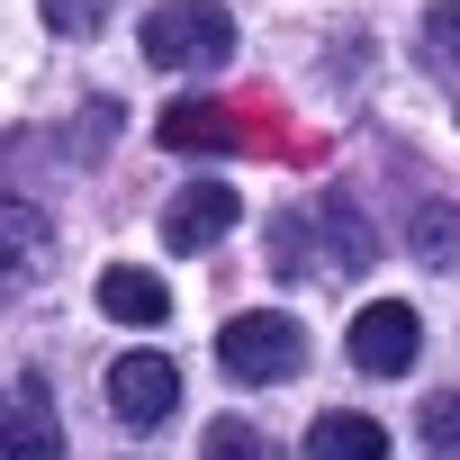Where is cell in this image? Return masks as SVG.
<instances>
[{"mask_svg":"<svg viewBox=\"0 0 460 460\" xmlns=\"http://www.w3.org/2000/svg\"><path fill=\"white\" fill-rule=\"evenodd\" d=\"M46 244H55L46 208H37V199H19V190H0V280H28V271L46 262Z\"/></svg>","mask_w":460,"mask_h":460,"instance_id":"cell-9","label":"cell"},{"mask_svg":"<svg viewBox=\"0 0 460 460\" xmlns=\"http://www.w3.org/2000/svg\"><path fill=\"white\" fill-rule=\"evenodd\" d=\"M0 460H64V424L46 406V379L0 388Z\"/></svg>","mask_w":460,"mask_h":460,"instance_id":"cell-6","label":"cell"},{"mask_svg":"<svg viewBox=\"0 0 460 460\" xmlns=\"http://www.w3.org/2000/svg\"><path fill=\"white\" fill-rule=\"evenodd\" d=\"M199 460H280V442L253 433L244 415H226V424H208V451H199Z\"/></svg>","mask_w":460,"mask_h":460,"instance_id":"cell-13","label":"cell"},{"mask_svg":"<svg viewBox=\"0 0 460 460\" xmlns=\"http://www.w3.org/2000/svg\"><path fill=\"white\" fill-rule=\"evenodd\" d=\"M415 352H424V325H415V307H397V298H370V307L352 316V361H361L370 379H397V370H415Z\"/></svg>","mask_w":460,"mask_h":460,"instance_id":"cell-5","label":"cell"},{"mask_svg":"<svg viewBox=\"0 0 460 460\" xmlns=\"http://www.w3.org/2000/svg\"><path fill=\"white\" fill-rule=\"evenodd\" d=\"M136 46L163 73H226L235 64V19H226L217 0H163V10H145Z\"/></svg>","mask_w":460,"mask_h":460,"instance_id":"cell-2","label":"cell"},{"mask_svg":"<svg viewBox=\"0 0 460 460\" xmlns=\"http://www.w3.org/2000/svg\"><path fill=\"white\" fill-rule=\"evenodd\" d=\"M370 271V226H361V208L343 199V190H325L307 217L289 208V217H271V271H289V280H307V271Z\"/></svg>","mask_w":460,"mask_h":460,"instance_id":"cell-1","label":"cell"},{"mask_svg":"<svg viewBox=\"0 0 460 460\" xmlns=\"http://www.w3.org/2000/svg\"><path fill=\"white\" fill-rule=\"evenodd\" d=\"M100 307H109L118 325H163V316H172V289H163L154 271L118 262V271H100Z\"/></svg>","mask_w":460,"mask_h":460,"instance_id":"cell-10","label":"cell"},{"mask_svg":"<svg viewBox=\"0 0 460 460\" xmlns=\"http://www.w3.org/2000/svg\"><path fill=\"white\" fill-rule=\"evenodd\" d=\"M424 64H433V73H460V0L424 19Z\"/></svg>","mask_w":460,"mask_h":460,"instance_id":"cell-14","label":"cell"},{"mask_svg":"<svg viewBox=\"0 0 460 460\" xmlns=\"http://www.w3.org/2000/svg\"><path fill=\"white\" fill-rule=\"evenodd\" d=\"M406 244H415V262L451 271V262H460V217H451L442 199H415V217H406Z\"/></svg>","mask_w":460,"mask_h":460,"instance_id":"cell-12","label":"cell"},{"mask_svg":"<svg viewBox=\"0 0 460 460\" xmlns=\"http://www.w3.org/2000/svg\"><path fill=\"white\" fill-rule=\"evenodd\" d=\"M154 136H163V154H226V145H244L235 109H217V100H172L154 118Z\"/></svg>","mask_w":460,"mask_h":460,"instance_id":"cell-8","label":"cell"},{"mask_svg":"<svg viewBox=\"0 0 460 460\" xmlns=\"http://www.w3.org/2000/svg\"><path fill=\"white\" fill-rule=\"evenodd\" d=\"M172 406H181V370H172L163 352H118V370H109V415L136 424V433H154V424H172Z\"/></svg>","mask_w":460,"mask_h":460,"instance_id":"cell-4","label":"cell"},{"mask_svg":"<svg viewBox=\"0 0 460 460\" xmlns=\"http://www.w3.org/2000/svg\"><path fill=\"white\" fill-rule=\"evenodd\" d=\"M100 19H109V0H46V28L55 37H91Z\"/></svg>","mask_w":460,"mask_h":460,"instance_id":"cell-16","label":"cell"},{"mask_svg":"<svg viewBox=\"0 0 460 460\" xmlns=\"http://www.w3.org/2000/svg\"><path fill=\"white\" fill-rule=\"evenodd\" d=\"M217 361H226V379L271 388V379H298V370H307V334H298V316L253 307V316H235V325L217 334Z\"/></svg>","mask_w":460,"mask_h":460,"instance_id":"cell-3","label":"cell"},{"mask_svg":"<svg viewBox=\"0 0 460 460\" xmlns=\"http://www.w3.org/2000/svg\"><path fill=\"white\" fill-rule=\"evenodd\" d=\"M307 460H388V433L370 415H316L307 424Z\"/></svg>","mask_w":460,"mask_h":460,"instance_id":"cell-11","label":"cell"},{"mask_svg":"<svg viewBox=\"0 0 460 460\" xmlns=\"http://www.w3.org/2000/svg\"><path fill=\"white\" fill-rule=\"evenodd\" d=\"M424 442H433L442 460H460V388H442V397H424Z\"/></svg>","mask_w":460,"mask_h":460,"instance_id":"cell-15","label":"cell"},{"mask_svg":"<svg viewBox=\"0 0 460 460\" xmlns=\"http://www.w3.org/2000/svg\"><path fill=\"white\" fill-rule=\"evenodd\" d=\"M226 226H235V190H226V181H199V190H181V199L163 208V244H172V253H208Z\"/></svg>","mask_w":460,"mask_h":460,"instance_id":"cell-7","label":"cell"}]
</instances>
